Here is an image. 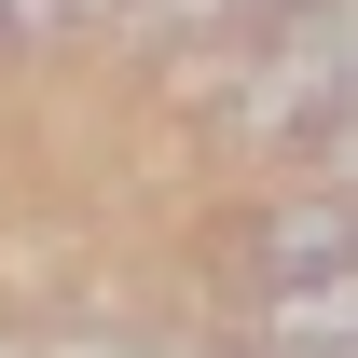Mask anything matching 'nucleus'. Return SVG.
I'll return each instance as SVG.
<instances>
[{
  "label": "nucleus",
  "mask_w": 358,
  "mask_h": 358,
  "mask_svg": "<svg viewBox=\"0 0 358 358\" xmlns=\"http://www.w3.org/2000/svg\"><path fill=\"white\" fill-rule=\"evenodd\" d=\"M303 28H317V42H331V55H345V83H358V0H317Z\"/></svg>",
  "instance_id": "4"
},
{
  "label": "nucleus",
  "mask_w": 358,
  "mask_h": 358,
  "mask_svg": "<svg viewBox=\"0 0 358 358\" xmlns=\"http://www.w3.org/2000/svg\"><path fill=\"white\" fill-rule=\"evenodd\" d=\"M317 193H358V110H345L331 138H317Z\"/></svg>",
  "instance_id": "3"
},
{
  "label": "nucleus",
  "mask_w": 358,
  "mask_h": 358,
  "mask_svg": "<svg viewBox=\"0 0 358 358\" xmlns=\"http://www.w3.org/2000/svg\"><path fill=\"white\" fill-rule=\"evenodd\" d=\"M248 275H262V303L275 289H317V275H358V193H289V207H262Z\"/></svg>",
  "instance_id": "1"
},
{
  "label": "nucleus",
  "mask_w": 358,
  "mask_h": 358,
  "mask_svg": "<svg viewBox=\"0 0 358 358\" xmlns=\"http://www.w3.org/2000/svg\"><path fill=\"white\" fill-rule=\"evenodd\" d=\"M138 28H262V0H138Z\"/></svg>",
  "instance_id": "2"
}]
</instances>
